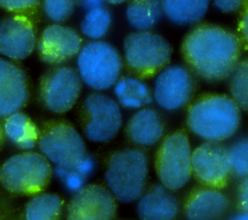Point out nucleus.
<instances>
[{
    "label": "nucleus",
    "instance_id": "obj_1",
    "mask_svg": "<svg viewBox=\"0 0 248 220\" xmlns=\"http://www.w3.org/2000/svg\"><path fill=\"white\" fill-rule=\"evenodd\" d=\"M187 65L201 78L218 81L229 78L239 61L241 43L232 31L213 24L193 28L181 45Z\"/></svg>",
    "mask_w": 248,
    "mask_h": 220
},
{
    "label": "nucleus",
    "instance_id": "obj_2",
    "mask_svg": "<svg viewBox=\"0 0 248 220\" xmlns=\"http://www.w3.org/2000/svg\"><path fill=\"white\" fill-rule=\"evenodd\" d=\"M239 107L226 95L207 94L192 104L187 114L190 131L205 141L221 142L232 137L240 125Z\"/></svg>",
    "mask_w": 248,
    "mask_h": 220
},
{
    "label": "nucleus",
    "instance_id": "obj_3",
    "mask_svg": "<svg viewBox=\"0 0 248 220\" xmlns=\"http://www.w3.org/2000/svg\"><path fill=\"white\" fill-rule=\"evenodd\" d=\"M148 158L139 148H124L108 159L104 178L107 188L116 201L133 203L145 191Z\"/></svg>",
    "mask_w": 248,
    "mask_h": 220
},
{
    "label": "nucleus",
    "instance_id": "obj_4",
    "mask_svg": "<svg viewBox=\"0 0 248 220\" xmlns=\"http://www.w3.org/2000/svg\"><path fill=\"white\" fill-rule=\"evenodd\" d=\"M51 173L49 161L43 154L22 152L4 162L0 170V182L12 193L32 195L45 189Z\"/></svg>",
    "mask_w": 248,
    "mask_h": 220
},
{
    "label": "nucleus",
    "instance_id": "obj_5",
    "mask_svg": "<svg viewBox=\"0 0 248 220\" xmlns=\"http://www.w3.org/2000/svg\"><path fill=\"white\" fill-rule=\"evenodd\" d=\"M77 64L81 81L96 91L113 86L122 67L121 57L114 47L99 40L80 48Z\"/></svg>",
    "mask_w": 248,
    "mask_h": 220
},
{
    "label": "nucleus",
    "instance_id": "obj_6",
    "mask_svg": "<svg viewBox=\"0 0 248 220\" xmlns=\"http://www.w3.org/2000/svg\"><path fill=\"white\" fill-rule=\"evenodd\" d=\"M192 149L187 135L174 132L161 142L155 157L160 184L170 191L183 188L192 176Z\"/></svg>",
    "mask_w": 248,
    "mask_h": 220
},
{
    "label": "nucleus",
    "instance_id": "obj_7",
    "mask_svg": "<svg viewBox=\"0 0 248 220\" xmlns=\"http://www.w3.org/2000/svg\"><path fill=\"white\" fill-rule=\"evenodd\" d=\"M123 51L128 67L138 76L145 78L165 68L171 56L170 43L151 31H136L127 35Z\"/></svg>",
    "mask_w": 248,
    "mask_h": 220
},
{
    "label": "nucleus",
    "instance_id": "obj_8",
    "mask_svg": "<svg viewBox=\"0 0 248 220\" xmlns=\"http://www.w3.org/2000/svg\"><path fill=\"white\" fill-rule=\"evenodd\" d=\"M42 154L58 167L75 168L86 155L81 136L71 125L63 122L47 127L39 140Z\"/></svg>",
    "mask_w": 248,
    "mask_h": 220
},
{
    "label": "nucleus",
    "instance_id": "obj_9",
    "mask_svg": "<svg viewBox=\"0 0 248 220\" xmlns=\"http://www.w3.org/2000/svg\"><path fill=\"white\" fill-rule=\"evenodd\" d=\"M83 108L87 114L84 134L88 140L105 142L120 130L122 113L114 99L102 93H92L86 97Z\"/></svg>",
    "mask_w": 248,
    "mask_h": 220
},
{
    "label": "nucleus",
    "instance_id": "obj_10",
    "mask_svg": "<svg viewBox=\"0 0 248 220\" xmlns=\"http://www.w3.org/2000/svg\"><path fill=\"white\" fill-rule=\"evenodd\" d=\"M81 79L71 67H57L47 72L41 81V98L46 108L54 113L70 110L79 97Z\"/></svg>",
    "mask_w": 248,
    "mask_h": 220
},
{
    "label": "nucleus",
    "instance_id": "obj_11",
    "mask_svg": "<svg viewBox=\"0 0 248 220\" xmlns=\"http://www.w3.org/2000/svg\"><path fill=\"white\" fill-rule=\"evenodd\" d=\"M194 79L190 71L181 65L163 68L157 75L152 97L157 105L167 110L183 108L194 92Z\"/></svg>",
    "mask_w": 248,
    "mask_h": 220
},
{
    "label": "nucleus",
    "instance_id": "obj_12",
    "mask_svg": "<svg viewBox=\"0 0 248 220\" xmlns=\"http://www.w3.org/2000/svg\"><path fill=\"white\" fill-rule=\"evenodd\" d=\"M192 174L206 187H224L232 174L228 147L205 141L192 151Z\"/></svg>",
    "mask_w": 248,
    "mask_h": 220
},
{
    "label": "nucleus",
    "instance_id": "obj_13",
    "mask_svg": "<svg viewBox=\"0 0 248 220\" xmlns=\"http://www.w3.org/2000/svg\"><path fill=\"white\" fill-rule=\"evenodd\" d=\"M116 200L107 187L88 184L76 192L67 208V220H113Z\"/></svg>",
    "mask_w": 248,
    "mask_h": 220
},
{
    "label": "nucleus",
    "instance_id": "obj_14",
    "mask_svg": "<svg viewBox=\"0 0 248 220\" xmlns=\"http://www.w3.org/2000/svg\"><path fill=\"white\" fill-rule=\"evenodd\" d=\"M36 46L34 24L28 16L13 15L0 21V53L12 60L29 56Z\"/></svg>",
    "mask_w": 248,
    "mask_h": 220
},
{
    "label": "nucleus",
    "instance_id": "obj_15",
    "mask_svg": "<svg viewBox=\"0 0 248 220\" xmlns=\"http://www.w3.org/2000/svg\"><path fill=\"white\" fill-rule=\"evenodd\" d=\"M81 39L72 28L60 24L48 25L42 33L38 51L47 64H60L79 52Z\"/></svg>",
    "mask_w": 248,
    "mask_h": 220
},
{
    "label": "nucleus",
    "instance_id": "obj_16",
    "mask_svg": "<svg viewBox=\"0 0 248 220\" xmlns=\"http://www.w3.org/2000/svg\"><path fill=\"white\" fill-rule=\"evenodd\" d=\"M29 97L27 78L15 63L0 58V117L18 111Z\"/></svg>",
    "mask_w": 248,
    "mask_h": 220
},
{
    "label": "nucleus",
    "instance_id": "obj_17",
    "mask_svg": "<svg viewBox=\"0 0 248 220\" xmlns=\"http://www.w3.org/2000/svg\"><path fill=\"white\" fill-rule=\"evenodd\" d=\"M179 212V202L162 184H154L138 199L140 220H173Z\"/></svg>",
    "mask_w": 248,
    "mask_h": 220
},
{
    "label": "nucleus",
    "instance_id": "obj_18",
    "mask_svg": "<svg viewBox=\"0 0 248 220\" xmlns=\"http://www.w3.org/2000/svg\"><path fill=\"white\" fill-rule=\"evenodd\" d=\"M229 206V200L220 189L203 187L190 194L184 212L187 220H219Z\"/></svg>",
    "mask_w": 248,
    "mask_h": 220
},
{
    "label": "nucleus",
    "instance_id": "obj_19",
    "mask_svg": "<svg viewBox=\"0 0 248 220\" xmlns=\"http://www.w3.org/2000/svg\"><path fill=\"white\" fill-rule=\"evenodd\" d=\"M126 132L131 141L135 144L145 147L152 146L164 135L163 120L155 110L142 108L130 118Z\"/></svg>",
    "mask_w": 248,
    "mask_h": 220
},
{
    "label": "nucleus",
    "instance_id": "obj_20",
    "mask_svg": "<svg viewBox=\"0 0 248 220\" xmlns=\"http://www.w3.org/2000/svg\"><path fill=\"white\" fill-rule=\"evenodd\" d=\"M116 102L119 106L140 110L152 102V93L148 85L136 77L119 78L113 85Z\"/></svg>",
    "mask_w": 248,
    "mask_h": 220
},
{
    "label": "nucleus",
    "instance_id": "obj_21",
    "mask_svg": "<svg viewBox=\"0 0 248 220\" xmlns=\"http://www.w3.org/2000/svg\"><path fill=\"white\" fill-rule=\"evenodd\" d=\"M163 14L173 23L189 25L206 14L210 0H160Z\"/></svg>",
    "mask_w": 248,
    "mask_h": 220
},
{
    "label": "nucleus",
    "instance_id": "obj_22",
    "mask_svg": "<svg viewBox=\"0 0 248 220\" xmlns=\"http://www.w3.org/2000/svg\"><path fill=\"white\" fill-rule=\"evenodd\" d=\"M3 132L16 146L29 150L35 146L39 132L32 120L22 112H15L6 117Z\"/></svg>",
    "mask_w": 248,
    "mask_h": 220
},
{
    "label": "nucleus",
    "instance_id": "obj_23",
    "mask_svg": "<svg viewBox=\"0 0 248 220\" xmlns=\"http://www.w3.org/2000/svg\"><path fill=\"white\" fill-rule=\"evenodd\" d=\"M162 15L160 0H132L126 9L127 20L137 31H149Z\"/></svg>",
    "mask_w": 248,
    "mask_h": 220
},
{
    "label": "nucleus",
    "instance_id": "obj_24",
    "mask_svg": "<svg viewBox=\"0 0 248 220\" xmlns=\"http://www.w3.org/2000/svg\"><path fill=\"white\" fill-rule=\"evenodd\" d=\"M62 201L55 194H39L25 207L24 220H59Z\"/></svg>",
    "mask_w": 248,
    "mask_h": 220
},
{
    "label": "nucleus",
    "instance_id": "obj_25",
    "mask_svg": "<svg viewBox=\"0 0 248 220\" xmlns=\"http://www.w3.org/2000/svg\"><path fill=\"white\" fill-rule=\"evenodd\" d=\"M229 90L239 109L248 111V57L239 60L229 76Z\"/></svg>",
    "mask_w": 248,
    "mask_h": 220
},
{
    "label": "nucleus",
    "instance_id": "obj_26",
    "mask_svg": "<svg viewBox=\"0 0 248 220\" xmlns=\"http://www.w3.org/2000/svg\"><path fill=\"white\" fill-rule=\"evenodd\" d=\"M111 22L110 13L104 7L87 11L84 16L80 29L84 36L98 41L106 35Z\"/></svg>",
    "mask_w": 248,
    "mask_h": 220
},
{
    "label": "nucleus",
    "instance_id": "obj_27",
    "mask_svg": "<svg viewBox=\"0 0 248 220\" xmlns=\"http://www.w3.org/2000/svg\"><path fill=\"white\" fill-rule=\"evenodd\" d=\"M232 174L243 178L248 176V138H241L228 147Z\"/></svg>",
    "mask_w": 248,
    "mask_h": 220
},
{
    "label": "nucleus",
    "instance_id": "obj_28",
    "mask_svg": "<svg viewBox=\"0 0 248 220\" xmlns=\"http://www.w3.org/2000/svg\"><path fill=\"white\" fill-rule=\"evenodd\" d=\"M75 0H43L45 14L55 22L68 19L75 10Z\"/></svg>",
    "mask_w": 248,
    "mask_h": 220
},
{
    "label": "nucleus",
    "instance_id": "obj_29",
    "mask_svg": "<svg viewBox=\"0 0 248 220\" xmlns=\"http://www.w3.org/2000/svg\"><path fill=\"white\" fill-rule=\"evenodd\" d=\"M54 174L70 192L76 193L85 186L86 177L79 173L75 168L56 166L54 168Z\"/></svg>",
    "mask_w": 248,
    "mask_h": 220
},
{
    "label": "nucleus",
    "instance_id": "obj_30",
    "mask_svg": "<svg viewBox=\"0 0 248 220\" xmlns=\"http://www.w3.org/2000/svg\"><path fill=\"white\" fill-rule=\"evenodd\" d=\"M40 0H0V7L15 15H25L34 12Z\"/></svg>",
    "mask_w": 248,
    "mask_h": 220
},
{
    "label": "nucleus",
    "instance_id": "obj_31",
    "mask_svg": "<svg viewBox=\"0 0 248 220\" xmlns=\"http://www.w3.org/2000/svg\"><path fill=\"white\" fill-rule=\"evenodd\" d=\"M242 8L243 10L238 20L237 37L239 38L240 43H242L248 48V2Z\"/></svg>",
    "mask_w": 248,
    "mask_h": 220
},
{
    "label": "nucleus",
    "instance_id": "obj_32",
    "mask_svg": "<svg viewBox=\"0 0 248 220\" xmlns=\"http://www.w3.org/2000/svg\"><path fill=\"white\" fill-rule=\"evenodd\" d=\"M248 0H213L214 6L221 12L233 13L241 9Z\"/></svg>",
    "mask_w": 248,
    "mask_h": 220
},
{
    "label": "nucleus",
    "instance_id": "obj_33",
    "mask_svg": "<svg viewBox=\"0 0 248 220\" xmlns=\"http://www.w3.org/2000/svg\"><path fill=\"white\" fill-rule=\"evenodd\" d=\"M237 202L242 210L248 211V176L241 178L237 188Z\"/></svg>",
    "mask_w": 248,
    "mask_h": 220
},
{
    "label": "nucleus",
    "instance_id": "obj_34",
    "mask_svg": "<svg viewBox=\"0 0 248 220\" xmlns=\"http://www.w3.org/2000/svg\"><path fill=\"white\" fill-rule=\"evenodd\" d=\"M95 168H96L95 160H94L92 157L87 156V155H85V156L78 163V165L75 167V169H76L79 173H81L84 177H86V178L95 171Z\"/></svg>",
    "mask_w": 248,
    "mask_h": 220
},
{
    "label": "nucleus",
    "instance_id": "obj_35",
    "mask_svg": "<svg viewBox=\"0 0 248 220\" xmlns=\"http://www.w3.org/2000/svg\"><path fill=\"white\" fill-rule=\"evenodd\" d=\"M76 4L86 11L101 8L104 6L106 0H75Z\"/></svg>",
    "mask_w": 248,
    "mask_h": 220
},
{
    "label": "nucleus",
    "instance_id": "obj_36",
    "mask_svg": "<svg viewBox=\"0 0 248 220\" xmlns=\"http://www.w3.org/2000/svg\"><path fill=\"white\" fill-rule=\"evenodd\" d=\"M227 220H248V211L240 210L232 215H231Z\"/></svg>",
    "mask_w": 248,
    "mask_h": 220
},
{
    "label": "nucleus",
    "instance_id": "obj_37",
    "mask_svg": "<svg viewBox=\"0 0 248 220\" xmlns=\"http://www.w3.org/2000/svg\"><path fill=\"white\" fill-rule=\"evenodd\" d=\"M108 2L111 3V4H120V3H123L125 2L126 0H107Z\"/></svg>",
    "mask_w": 248,
    "mask_h": 220
},
{
    "label": "nucleus",
    "instance_id": "obj_38",
    "mask_svg": "<svg viewBox=\"0 0 248 220\" xmlns=\"http://www.w3.org/2000/svg\"><path fill=\"white\" fill-rule=\"evenodd\" d=\"M2 139H3V131H2V129L0 127V144L2 142Z\"/></svg>",
    "mask_w": 248,
    "mask_h": 220
}]
</instances>
